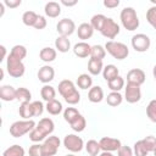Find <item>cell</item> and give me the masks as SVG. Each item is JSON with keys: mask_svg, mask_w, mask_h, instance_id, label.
<instances>
[{"mask_svg": "<svg viewBox=\"0 0 156 156\" xmlns=\"http://www.w3.org/2000/svg\"><path fill=\"white\" fill-rule=\"evenodd\" d=\"M58 93L68 105H77L80 101V94L69 79H63L58 83Z\"/></svg>", "mask_w": 156, "mask_h": 156, "instance_id": "obj_1", "label": "cell"}, {"mask_svg": "<svg viewBox=\"0 0 156 156\" xmlns=\"http://www.w3.org/2000/svg\"><path fill=\"white\" fill-rule=\"evenodd\" d=\"M119 20H121L122 26L129 32L138 29V27L140 24L136 11L133 7H124L119 13Z\"/></svg>", "mask_w": 156, "mask_h": 156, "instance_id": "obj_2", "label": "cell"}, {"mask_svg": "<svg viewBox=\"0 0 156 156\" xmlns=\"http://www.w3.org/2000/svg\"><path fill=\"white\" fill-rule=\"evenodd\" d=\"M37 123L33 119H22L16 121L10 126V134L13 138H21L28 133H30L35 128Z\"/></svg>", "mask_w": 156, "mask_h": 156, "instance_id": "obj_3", "label": "cell"}, {"mask_svg": "<svg viewBox=\"0 0 156 156\" xmlns=\"http://www.w3.org/2000/svg\"><path fill=\"white\" fill-rule=\"evenodd\" d=\"M106 51L116 60H124L129 55V49L124 43L121 41H115V40H108L105 44Z\"/></svg>", "mask_w": 156, "mask_h": 156, "instance_id": "obj_4", "label": "cell"}, {"mask_svg": "<svg viewBox=\"0 0 156 156\" xmlns=\"http://www.w3.org/2000/svg\"><path fill=\"white\" fill-rule=\"evenodd\" d=\"M6 69L11 77L21 78L26 72V66L21 60H18L9 54V56L6 58Z\"/></svg>", "mask_w": 156, "mask_h": 156, "instance_id": "obj_5", "label": "cell"}, {"mask_svg": "<svg viewBox=\"0 0 156 156\" xmlns=\"http://www.w3.org/2000/svg\"><path fill=\"white\" fill-rule=\"evenodd\" d=\"M132 48L138 51V52H145L149 50L150 45H151V41H150V38L144 34V33H138V34H134L132 37Z\"/></svg>", "mask_w": 156, "mask_h": 156, "instance_id": "obj_6", "label": "cell"}, {"mask_svg": "<svg viewBox=\"0 0 156 156\" xmlns=\"http://www.w3.org/2000/svg\"><path fill=\"white\" fill-rule=\"evenodd\" d=\"M63 146L71 152H79L84 147V141L77 134H67L63 139Z\"/></svg>", "mask_w": 156, "mask_h": 156, "instance_id": "obj_7", "label": "cell"}, {"mask_svg": "<svg viewBox=\"0 0 156 156\" xmlns=\"http://www.w3.org/2000/svg\"><path fill=\"white\" fill-rule=\"evenodd\" d=\"M41 145H43L44 156H55L61 145V140L56 135H50L44 140V143Z\"/></svg>", "mask_w": 156, "mask_h": 156, "instance_id": "obj_8", "label": "cell"}, {"mask_svg": "<svg viewBox=\"0 0 156 156\" xmlns=\"http://www.w3.org/2000/svg\"><path fill=\"white\" fill-rule=\"evenodd\" d=\"M119 26H118V23L113 20V18H111V17H107L106 18V21H105V23H104V27H102V29H101V34L105 37V38H107V39H110V40H112V39H115L118 34H119Z\"/></svg>", "mask_w": 156, "mask_h": 156, "instance_id": "obj_9", "label": "cell"}, {"mask_svg": "<svg viewBox=\"0 0 156 156\" xmlns=\"http://www.w3.org/2000/svg\"><path fill=\"white\" fill-rule=\"evenodd\" d=\"M56 30H57V33L60 35L68 38L69 35H72L74 33V30H77V28H76V23H74L73 20H71V18H62V20H60L57 22Z\"/></svg>", "mask_w": 156, "mask_h": 156, "instance_id": "obj_10", "label": "cell"}, {"mask_svg": "<svg viewBox=\"0 0 156 156\" xmlns=\"http://www.w3.org/2000/svg\"><path fill=\"white\" fill-rule=\"evenodd\" d=\"M124 99L129 104H135L141 99V89L139 85L127 83L124 87Z\"/></svg>", "mask_w": 156, "mask_h": 156, "instance_id": "obj_11", "label": "cell"}, {"mask_svg": "<svg viewBox=\"0 0 156 156\" xmlns=\"http://www.w3.org/2000/svg\"><path fill=\"white\" fill-rule=\"evenodd\" d=\"M99 144H100V147L102 151H108V152L118 151V149L122 146V143L119 139L111 138V136H102L99 140Z\"/></svg>", "mask_w": 156, "mask_h": 156, "instance_id": "obj_12", "label": "cell"}, {"mask_svg": "<svg viewBox=\"0 0 156 156\" xmlns=\"http://www.w3.org/2000/svg\"><path fill=\"white\" fill-rule=\"evenodd\" d=\"M145 72L140 68H132L128 73H127V83L130 84H135V85H141L145 82Z\"/></svg>", "mask_w": 156, "mask_h": 156, "instance_id": "obj_13", "label": "cell"}, {"mask_svg": "<svg viewBox=\"0 0 156 156\" xmlns=\"http://www.w3.org/2000/svg\"><path fill=\"white\" fill-rule=\"evenodd\" d=\"M35 128H37L45 138H48V136H50L51 133L54 132V129H55V123H54V121H52L51 118L44 117V118H41V119L37 123Z\"/></svg>", "mask_w": 156, "mask_h": 156, "instance_id": "obj_14", "label": "cell"}, {"mask_svg": "<svg viewBox=\"0 0 156 156\" xmlns=\"http://www.w3.org/2000/svg\"><path fill=\"white\" fill-rule=\"evenodd\" d=\"M37 76H38V79H39L41 83L48 84V83H50V82L54 79V77H55V69H54L51 66L45 65V66H43V67L39 68Z\"/></svg>", "mask_w": 156, "mask_h": 156, "instance_id": "obj_15", "label": "cell"}, {"mask_svg": "<svg viewBox=\"0 0 156 156\" xmlns=\"http://www.w3.org/2000/svg\"><path fill=\"white\" fill-rule=\"evenodd\" d=\"M73 52L79 58L88 57V56H90V52H91V45H89L87 41H79V43L74 44Z\"/></svg>", "mask_w": 156, "mask_h": 156, "instance_id": "obj_16", "label": "cell"}, {"mask_svg": "<svg viewBox=\"0 0 156 156\" xmlns=\"http://www.w3.org/2000/svg\"><path fill=\"white\" fill-rule=\"evenodd\" d=\"M77 34H78V38L82 39V41H85L88 39H90L94 34V28L91 27L90 23L88 22H84V23H80L77 28Z\"/></svg>", "mask_w": 156, "mask_h": 156, "instance_id": "obj_17", "label": "cell"}, {"mask_svg": "<svg viewBox=\"0 0 156 156\" xmlns=\"http://www.w3.org/2000/svg\"><path fill=\"white\" fill-rule=\"evenodd\" d=\"M44 12L48 17L50 18H56L60 16L61 13V5L56 1H49L45 4V7H44Z\"/></svg>", "mask_w": 156, "mask_h": 156, "instance_id": "obj_18", "label": "cell"}, {"mask_svg": "<svg viewBox=\"0 0 156 156\" xmlns=\"http://www.w3.org/2000/svg\"><path fill=\"white\" fill-rule=\"evenodd\" d=\"M104 90L99 85H95V87H91L88 91V99L90 102L93 104H98V102H101L104 100Z\"/></svg>", "mask_w": 156, "mask_h": 156, "instance_id": "obj_19", "label": "cell"}, {"mask_svg": "<svg viewBox=\"0 0 156 156\" xmlns=\"http://www.w3.org/2000/svg\"><path fill=\"white\" fill-rule=\"evenodd\" d=\"M0 99L2 101L16 100V89L12 85H1L0 87Z\"/></svg>", "mask_w": 156, "mask_h": 156, "instance_id": "obj_20", "label": "cell"}, {"mask_svg": "<svg viewBox=\"0 0 156 156\" xmlns=\"http://www.w3.org/2000/svg\"><path fill=\"white\" fill-rule=\"evenodd\" d=\"M55 49L58 51V52H68L71 50V41L67 37H62V35H58L56 39H55Z\"/></svg>", "mask_w": 156, "mask_h": 156, "instance_id": "obj_21", "label": "cell"}, {"mask_svg": "<svg viewBox=\"0 0 156 156\" xmlns=\"http://www.w3.org/2000/svg\"><path fill=\"white\" fill-rule=\"evenodd\" d=\"M56 56H57V50H56V49H52V48H50V46L43 48V49L40 50V52H39L40 60L44 61V62H48V63L55 61Z\"/></svg>", "mask_w": 156, "mask_h": 156, "instance_id": "obj_22", "label": "cell"}, {"mask_svg": "<svg viewBox=\"0 0 156 156\" xmlns=\"http://www.w3.org/2000/svg\"><path fill=\"white\" fill-rule=\"evenodd\" d=\"M104 69V63L102 60H96V58H89L88 61V71L93 76H98L102 72Z\"/></svg>", "mask_w": 156, "mask_h": 156, "instance_id": "obj_23", "label": "cell"}, {"mask_svg": "<svg viewBox=\"0 0 156 156\" xmlns=\"http://www.w3.org/2000/svg\"><path fill=\"white\" fill-rule=\"evenodd\" d=\"M118 76H119V72H118V68L115 65H106L102 69V77L106 82H110V80L115 79Z\"/></svg>", "mask_w": 156, "mask_h": 156, "instance_id": "obj_24", "label": "cell"}, {"mask_svg": "<svg viewBox=\"0 0 156 156\" xmlns=\"http://www.w3.org/2000/svg\"><path fill=\"white\" fill-rule=\"evenodd\" d=\"M40 95H41L43 100H45L46 102H49V101H51V100H54L56 98V90H55V88L52 85L44 84L43 88L40 89Z\"/></svg>", "mask_w": 156, "mask_h": 156, "instance_id": "obj_25", "label": "cell"}, {"mask_svg": "<svg viewBox=\"0 0 156 156\" xmlns=\"http://www.w3.org/2000/svg\"><path fill=\"white\" fill-rule=\"evenodd\" d=\"M77 85H78V88H80L83 90L90 89L93 85V78L88 73H82L77 78Z\"/></svg>", "mask_w": 156, "mask_h": 156, "instance_id": "obj_26", "label": "cell"}, {"mask_svg": "<svg viewBox=\"0 0 156 156\" xmlns=\"http://www.w3.org/2000/svg\"><path fill=\"white\" fill-rule=\"evenodd\" d=\"M18 113L23 119H30L32 117H34L32 102H22L18 107Z\"/></svg>", "mask_w": 156, "mask_h": 156, "instance_id": "obj_27", "label": "cell"}, {"mask_svg": "<svg viewBox=\"0 0 156 156\" xmlns=\"http://www.w3.org/2000/svg\"><path fill=\"white\" fill-rule=\"evenodd\" d=\"M123 101V96L119 91H111L107 96H106V102L108 106L111 107H117L122 104Z\"/></svg>", "mask_w": 156, "mask_h": 156, "instance_id": "obj_28", "label": "cell"}, {"mask_svg": "<svg viewBox=\"0 0 156 156\" xmlns=\"http://www.w3.org/2000/svg\"><path fill=\"white\" fill-rule=\"evenodd\" d=\"M45 110H46L50 115H52V116H57V115H60V113L62 112V104H61L58 100L54 99V100L46 102Z\"/></svg>", "mask_w": 156, "mask_h": 156, "instance_id": "obj_29", "label": "cell"}, {"mask_svg": "<svg viewBox=\"0 0 156 156\" xmlns=\"http://www.w3.org/2000/svg\"><path fill=\"white\" fill-rule=\"evenodd\" d=\"M85 150H87V152L90 155V156H99L101 152V147H100V144H99V141H96V140H94V139H90V140H88L87 141V144H85Z\"/></svg>", "mask_w": 156, "mask_h": 156, "instance_id": "obj_30", "label": "cell"}, {"mask_svg": "<svg viewBox=\"0 0 156 156\" xmlns=\"http://www.w3.org/2000/svg\"><path fill=\"white\" fill-rule=\"evenodd\" d=\"M106 16H104L102 13H96V15H94L93 17H91V20H90V24H91V27L94 28V30H99V32H101V29H102V27H104V23H105V21H106Z\"/></svg>", "mask_w": 156, "mask_h": 156, "instance_id": "obj_31", "label": "cell"}, {"mask_svg": "<svg viewBox=\"0 0 156 156\" xmlns=\"http://www.w3.org/2000/svg\"><path fill=\"white\" fill-rule=\"evenodd\" d=\"M30 99H32V93L27 89V88H17L16 89V100L21 101L22 102H30Z\"/></svg>", "mask_w": 156, "mask_h": 156, "instance_id": "obj_32", "label": "cell"}, {"mask_svg": "<svg viewBox=\"0 0 156 156\" xmlns=\"http://www.w3.org/2000/svg\"><path fill=\"white\" fill-rule=\"evenodd\" d=\"M38 17H39V15L35 13L34 11H26L22 15V22H23V24H26L28 27H34Z\"/></svg>", "mask_w": 156, "mask_h": 156, "instance_id": "obj_33", "label": "cell"}, {"mask_svg": "<svg viewBox=\"0 0 156 156\" xmlns=\"http://www.w3.org/2000/svg\"><path fill=\"white\" fill-rule=\"evenodd\" d=\"M24 149L18 145V144H15V145H11L9 146L4 152H2V156H24Z\"/></svg>", "mask_w": 156, "mask_h": 156, "instance_id": "obj_34", "label": "cell"}, {"mask_svg": "<svg viewBox=\"0 0 156 156\" xmlns=\"http://www.w3.org/2000/svg\"><path fill=\"white\" fill-rule=\"evenodd\" d=\"M106 56V49L102 45H93L91 46V52H90V58H96V60H104Z\"/></svg>", "mask_w": 156, "mask_h": 156, "instance_id": "obj_35", "label": "cell"}, {"mask_svg": "<svg viewBox=\"0 0 156 156\" xmlns=\"http://www.w3.org/2000/svg\"><path fill=\"white\" fill-rule=\"evenodd\" d=\"M107 87H108V89H110L111 91H119L121 89H123V88L126 87V85H124V78L121 77V76H118V77H116L115 79L107 82Z\"/></svg>", "mask_w": 156, "mask_h": 156, "instance_id": "obj_36", "label": "cell"}, {"mask_svg": "<svg viewBox=\"0 0 156 156\" xmlns=\"http://www.w3.org/2000/svg\"><path fill=\"white\" fill-rule=\"evenodd\" d=\"M69 126H71V128H72L74 132L80 133V132H83V130L85 129V127H87V121H85V118H84L83 115H79Z\"/></svg>", "mask_w": 156, "mask_h": 156, "instance_id": "obj_37", "label": "cell"}, {"mask_svg": "<svg viewBox=\"0 0 156 156\" xmlns=\"http://www.w3.org/2000/svg\"><path fill=\"white\" fill-rule=\"evenodd\" d=\"M10 55L22 61V60L27 56V49H26L24 45H20V44H17V45L12 46V49H11V51H10Z\"/></svg>", "mask_w": 156, "mask_h": 156, "instance_id": "obj_38", "label": "cell"}, {"mask_svg": "<svg viewBox=\"0 0 156 156\" xmlns=\"http://www.w3.org/2000/svg\"><path fill=\"white\" fill-rule=\"evenodd\" d=\"M79 115H80V113H79V111H78L76 107H67V108H65V111H63V118H65V121H66L68 124H71Z\"/></svg>", "mask_w": 156, "mask_h": 156, "instance_id": "obj_39", "label": "cell"}, {"mask_svg": "<svg viewBox=\"0 0 156 156\" xmlns=\"http://www.w3.org/2000/svg\"><path fill=\"white\" fill-rule=\"evenodd\" d=\"M133 146H134V147H133V152H134V155H135V156H147L149 150L146 149V146H145V144H144L143 139H141V140L135 141Z\"/></svg>", "mask_w": 156, "mask_h": 156, "instance_id": "obj_40", "label": "cell"}, {"mask_svg": "<svg viewBox=\"0 0 156 156\" xmlns=\"http://www.w3.org/2000/svg\"><path fill=\"white\" fill-rule=\"evenodd\" d=\"M146 116L154 123H156V99L151 100L146 106Z\"/></svg>", "mask_w": 156, "mask_h": 156, "instance_id": "obj_41", "label": "cell"}, {"mask_svg": "<svg viewBox=\"0 0 156 156\" xmlns=\"http://www.w3.org/2000/svg\"><path fill=\"white\" fill-rule=\"evenodd\" d=\"M146 21L154 29H156V6H151L146 11Z\"/></svg>", "mask_w": 156, "mask_h": 156, "instance_id": "obj_42", "label": "cell"}, {"mask_svg": "<svg viewBox=\"0 0 156 156\" xmlns=\"http://www.w3.org/2000/svg\"><path fill=\"white\" fill-rule=\"evenodd\" d=\"M28 154L29 156H44V152H43V145L41 144H33L29 146L28 149Z\"/></svg>", "mask_w": 156, "mask_h": 156, "instance_id": "obj_43", "label": "cell"}, {"mask_svg": "<svg viewBox=\"0 0 156 156\" xmlns=\"http://www.w3.org/2000/svg\"><path fill=\"white\" fill-rule=\"evenodd\" d=\"M143 141H144L146 149L149 150V152L155 150V147H156V136H154V135H147V136H145V138L143 139Z\"/></svg>", "mask_w": 156, "mask_h": 156, "instance_id": "obj_44", "label": "cell"}, {"mask_svg": "<svg viewBox=\"0 0 156 156\" xmlns=\"http://www.w3.org/2000/svg\"><path fill=\"white\" fill-rule=\"evenodd\" d=\"M32 107H33V113H34V117H38V116H41L43 112H44V105L41 101L37 100V101H32Z\"/></svg>", "mask_w": 156, "mask_h": 156, "instance_id": "obj_45", "label": "cell"}, {"mask_svg": "<svg viewBox=\"0 0 156 156\" xmlns=\"http://www.w3.org/2000/svg\"><path fill=\"white\" fill-rule=\"evenodd\" d=\"M133 150L129 147V146H127V145H122L119 149H118V151H117V155L118 156H133Z\"/></svg>", "mask_w": 156, "mask_h": 156, "instance_id": "obj_46", "label": "cell"}, {"mask_svg": "<svg viewBox=\"0 0 156 156\" xmlns=\"http://www.w3.org/2000/svg\"><path fill=\"white\" fill-rule=\"evenodd\" d=\"M46 24H48L46 18H45L44 16L39 15V17H38V20H37V22H35V24H34V28H35V29H44V28L46 27Z\"/></svg>", "mask_w": 156, "mask_h": 156, "instance_id": "obj_47", "label": "cell"}, {"mask_svg": "<svg viewBox=\"0 0 156 156\" xmlns=\"http://www.w3.org/2000/svg\"><path fill=\"white\" fill-rule=\"evenodd\" d=\"M4 4H5V6H7L10 9H15V7L20 6L22 4V1L21 0H5Z\"/></svg>", "mask_w": 156, "mask_h": 156, "instance_id": "obj_48", "label": "cell"}, {"mask_svg": "<svg viewBox=\"0 0 156 156\" xmlns=\"http://www.w3.org/2000/svg\"><path fill=\"white\" fill-rule=\"evenodd\" d=\"M119 5V0H104V6L107 9H115Z\"/></svg>", "mask_w": 156, "mask_h": 156, "instance_id": "obj_49", "label": "cell"}, {"mask_svg": "<svg viewBox=\"0 0 156 156\" xmlns=\"http://www.w3.org/2000/svg\"><path fill=\"white\" fill-rule=\"evenodd\" d=\"M77 2H78L77 0H71V1H67V0H61V4H62V5H65V6H68V7L77 5Z\"/></svg>", "mask_w": 156, "mask_h": 156, "instance_id": "obj_50", "label": "cell"}, {"mask_svg": "<svg viewBox=\"0 0 156 156\" xmlns=\"http://www.w3.org/2000/svg\"><path fill=\"white\" fill-rule=\"evenodd\" d=\"M0 50H1V58H0V61H4L5 57H6V48L4 45H0Z\"/></svg>", "mask_w": 156, "mask_h": 156, "instance_id": "obj_51", "label": "cell"}, {"mask_svg": "<svg viewBox=\"0 0 156 156\" xmlns=\"http://www.w3.org/2000/svg\"><path fill=\"white\" fill-rule=\"evenodd\" d=\"M99 156H115V155H113L112 152H108V151H102Z\"/></svg>", "mask_w": 156, "mask_h": 156, "instance_id": "obj_52", "label": "cell"}, {"mask_svg": "<svg viewBox=\"0 0 156 156\" xmlns=\"http://www.w3.org/2000/svg\"><path fill=\"white\" fill-rule=\"evenodd\" d=\"M4 5H5L4 2H0V10H1V12H0V16H2V15H4V11H5V10H4Z\"/></svg>", "mask_w": 156, "mask_h": 156, "instance_id": "obj_53", "label": "cell"}, {"mask_svg": "<svg viewBox=\"0 0 156 156\" xmlns=\"http://www.w3.org/2000/svg\"><path fill=\"white\" fill-rule=\"evenodd\" d=\"M152 76H154V78H155V80H156V65H155L154 68H152Z\"/></svg>", "mask_w": 156, "mask_h": 156, "instance_id": "obj_54", "label": "cell"}, {"mask_svg": "<svg viewBox=\"0 0 156 156\" xmlns=\"http://www.w3.org/2000/svg\"><path fill=\"white\" fill-rule=\"evenodd\" d=\"M152 152H154V156H156V147H155V150H154Z\"/></svg>", "mask_w": 156, "mask_h": 156, "instance_id": "obj_55", "label": "cell"}, {"mask_svg": "<svg viewBox=\"0 0 156 156\" xmlns=\"http://www.w3.org/2000/svg\"><path fill=\"white\" fill-rule=\"evenodd\" d=\"M66 156H76V155H73V154H68V155H66Z\"/></svg>", "mask_w": 156, "mask_h": 156, "instance_id": "obj_56", "label": "cell"}]
</instances>
